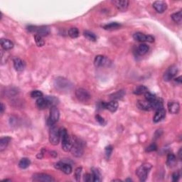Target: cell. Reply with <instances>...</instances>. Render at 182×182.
Here are the masks:
<instances>
[{"label": "cell", "instance_id": "6da1fadb", "mask_svg": "<svg viewBox=\"0 0 182 182\" xmlns=\"http://www.w3.org/2000/svg\"><path fill=\"white\" fill-rule=\"evenodd\" d=\"M60 130V136H61V141H62V149L65 152H70L73 145V141L71 140L66 129L61 128Z\"/></svg>", "mask_w": 182, "mask_h": 182}, {"label": "cell", "instance_id": "7a4b0ae2", "mask_svg": "<svg viewBox=\"0 0 182 182\" xmlns=\"http://www.w3.org/2000/svg\"><path fill=\"white\" fill-rule=\"evenodd\" d=\"M152 169V165L148 163L142 164L136 171V174L141 181H145L148 177L150 170Z\"/></svg>", "mask_w": 182, "mask_h": 182}, {"label": "cell", "instance_id": "3957f363", "mask_svg": "<svg viewBox=\"0 0 182 182\" xmlns=\"http://www.w3.org/2000/svg\"><path fill=\"white\" fill-rule=\"evenodd\" d=\"M72 155L76 157H80L83 154V144L80 140L76 139L73 142L72 148L71 149Z\"/></svg>", "mask_w": 182, "mask_h": 182}, {"label": "cell", "instance_id": "277c9868", "mask_svg": "<svg viewBox=\"0 0 182 182\" xmlns=\"http://www.w3.org/2000/svg\"><path fill=\"white\" fill-rule=\"evenodd\" d=\"M54 85L60 91H65V90L70 89L72 86V84L68 80L62 78V77H58L54 80Z\"/></svg>", "mask_w": 182, "mask_h": 182}, {"label": "cell", "instance_id": "5b68a950", "mask_svg": "<svg viewBox=\"0 0 182 182\" xmlns=\"http://www.w3.org/2000/svg\"><path fill=\"white\" fill-rule=\"evenodd\" d=\"M61 136H60V130L55 125L51 127L49 132V142L53 145L59 144Z\"/></svg>", "mask_w": 182, "mask_h": 182}, {"label": "cell", "instance_id": "8992f818", "mask_svg": "<svg viewBox=\"0 0 182 182\" xmlns=\"http://www.w3.org/2000/svg\"><path fill=\"white\" fill-rule=\"evenodd\" d=\"M60 117L59 110L56 106H53L51 108L50 110V116L48 118V125L49 126H53L55 124L59 121Z\"/></svg>", "mask_w": 182, "mask_h": 182}, {"label": "cell", "instance_id": "52a82bcc", "mask_svg": "<svg viewBox=\"0 0 182 182\" xmlns=\"http://www.w3.org/2000/svg\"><path fill=\"white\" fill-rule=\"evenodd\" d=\"M178 73V68L176 65H172L165 71L163 75V79L164 81H170L176 76Z\"/></svg>", "mask_w": 182, "mask_h": 182}, {"label": "cell", "instance_id": "ba28073f", "mask_svg": "<svg viewBox=\"0 0 182 182\" xmlns=\"http://www.w3.org/2000/svg\"><path fill=\"white\" fill-rule=\"evenodd\" d=\"M76 96L78 100L80 102L85 103L91 98V95L88 91L83 88H78L76 91Z\"/></svg>", "mask_w": 182, "mask_h": 182}, {"label": "cell", "instance_id": "9c48e42d", "mask_svg": "<svg viewBox=\"0 0 182 182\" xmlns=\"http://www.w3.org/2000/svg\"><path fill=\"white\" fill-rule=\"evenodd\" d=\"M33 181H41V182H53L55 181V179L51 176L47 174L44 173H37L33 175Z\"/></svg>", "mask_w": 182, "mask_h": 182}, {"label": "cell", "instance_id": "30bf717a", "mask_svg": "<svg viewBox=\"0 0 182 182\" xmlns=\"http://www.w3.org/2000/svg\"><path fill=\"white\" fill-rule=\"evenodd\" d=\"M133 39L134 40L140 41V42H144L147 41L149 43H153L155 41V38L151 35H145L144 33L137 32L133 34Z\"/></svg>", "mask_w": 182, "mask_h": 182}, {"label": "cell", "instance_id": "8fae6325", "mask_svg": "<svg viewBox=\"0 0 182 182\" xmlns=\"http://www.w3.org/2000/svg\"><path fill=\"white\" fill-rule=\"evenodd\" d=\"M111 63L110 59H108L106 56L98 55L95 58L94 64L96 67H102V66H108Z\"/></svg>", "mask_w": 182, "mask_h": 182}, {"label": "cell", "instance_id": "7c38bea8", "mask_svg": "<svg viewBox=\"0 0 182 182\" xmlns=\"http://www.w3.org/2000/svg\"><path fill=\"white\" fill-rule=\"evenodd\" d=\"M54 166L57 169L61 170L65 174H70L72 172V166L69 164H67V163L63 162H59L56 163Z\"/></svg>", "mask_w": 182, "mask_h": 182}, {"label": "cell", "instance_id": "4fadbf2b", "mask_svg": "<svg viewBox=\"0 0 182 182\" xmlns=\"http://www.w3.org/2000/svg\"><path fill=\"white\" fill-rule=\"evenodd\" d=\"M112 2L115 5L116 8L120 12L127 11L129 7V1L127 0H114Z\"/></svg>", "mask_w": 182, "mask_h": 182}, {"label": "cell", "instance_id": "5bb4252c", "mask_svg": "<svg viewBox=\"0 0 182 182\" xmlns=\"http://www.w3.org/2000/svg\"><path fill=\"white\" fill-rule=\"evenodd\" d=\"M153 7L158 13H163L167 9V4L164 1H156L153 3Z\"/></svg>", "mask_w": 182, "mask_h": 182}, {"label": "cell", "instance_id": "9a60e30c", "mask_svg": "<svg viewBox=\"0 0 182 182\" xmlns=\"http://www.w3.org/2000/svg\"><path fill=\"white\" fill-rule=\"evenodd\" d=\"M169 112L172 114H178L180 110V105L177 101H170L168 103Z\"/></svg>", "mask_w": 182, "mask_h": 182}, {"label": "cell", "instance_id": "2e32d148", "mask_svg": "<svg viewBox=\"0 0 182 182\" xmlns=\"http://www.w3.org/2000/svg\"><path fill=\"white\" fill-rule=\"evenodd\" d=\"M137 106L139 109L145 111H150L152 110V103L148 102L147 100H138L137 103Z\"/></svg>", "mask_w": 182, "mask_h": 182}, {"label": "cell", "instance_id": "e0dca14e", "mask_svg": "<svg viewBox=\"0 0 182 182\" xmlns=\"http://www.w3.org/2000/svg\"><path fill=\"white\" fill-rule=\"evenodd\" d=\"M165 115H166V111H165L164 108L161 109V110H157V112H156L155 115L154 116L153 118L154 123H159V122L162 121L165 117Z\"/></svg>", "mask_w": 182, "mask_h": 182}, {"label": "cell", "instance_id": "ac0fdd59", "mask_svg": "<svg viewBox=\"0 0 182 182\" xmlns=\"http://www.w3.org/2000/svg\"><path fill=\"white\" fill-rule=\"evenodd\" d=\"M36 104L37 108L40 109V110H44V109H46L48 107H49V104H48V100H46V97H43L37 99Z\"/></svg>", "mask_w": 182, "mask_h": 182}, {"label": "cell", "instance_id": "d6986e66", "mask_svg": "<svg viewBox=\"0 0 182 182\" xmlns=\"http://www.w3.org/2000/svg\"><path fill=\"white\" fill-rule=\"evenodd\" d=\"M26 64L24 61L20 59H14V67L15 70L17 71H23L25 68Z\"/></svg>", "mask_w": 182, "mask_h": 182}, {"label": "cell", "instance_id": "ffe728a7", "mask_svg": "<svg viewBox=\"0 0 182 182\" xmlns=\"http://www.w3.org/2000/svg\"><path fill=\"white\" fill-rule=\"evenodd\" d=\"M36 33L38 35L41 36V37L46 36H48L50 33V29L48 27L42 26V27L36 28Z\"/></svg>", "mask_w": 182, "mask_h": 182}, {"label": "cell", "instance_id": "44dd1931", "mask_svg": "<svg viewBox=\"0 0 182 182\" xmlns=\"http://www.w3.org/2000/svg\"><path fill=\"white\" fill-rule=\"evenodd\" d=\"M118 108V103L116 100H112L110 103L105 102V109L110 110V112H115Z\"/></svg>", "mask_w": 182, "mask_h": 182}, {"label": "cell", "instance_id": "7402d4cb", "mask_svg": "<svg viewBox=\"0 0 182 182\" xmlns=\"http://www.w3.org/2000/svg\"><path fill=\"white\" fill-rule=\"evenodd\" d=\"M1 47H2L5 51L7 50H10L14 47V43L12 41H11L9 39H1Z\"/></svg>", "mask_w": 182, "mask_h": 182}, {"label": "cell", "instance_id": "603a6c76", "mask_svg": "<svg viewBox=\"0 0 182 182\" xmlns=\"http://www.w3.org/2000/svg\"><path fill=\"white\" fill-rule=\"evenodd\" d=\"M92 175H93V182H100L102 180V176L101 174L97 169L96 168H92Z\"/></svg>", "mask_w": 182, "mask_h": 182}, {"label": "cell", "instance_id": "cb8c5ba5", "mask_svg": "<svg viewBox=\"0 0 182 182\" xmlns=\"http://www.w3.org/2000/svg\"><path fill=\"white\" fill-rule=\"evenodd\" d=\"M10 141L11 138L9 137H4L1 138L0 140V151L3 152L4 150L6 149Z\"/></svg>", "mask_w": 182, "mask_h": 182}, {"label": "cell", "instance_id": "d4e9b609", "mask_svg": "<svg viewBox=\"0 0 182 182\" xmlns=\"http://www.w3.org/2000/svg\"><path fill=\"white\" fill-rule=\"evenodd\" d=\"M152 110H161L164 108V105H163V101L162 99L157 98L154 102L152 103Z\"/></svg>", "mask_w": 182, "mask_h": 182}, {"label": "cell", "instance_id": "484cf974", "mask_svg": "<svg viewBox=\"0 0 182 182\" xmlns=\"http://www.w3.org/2000/svg\"><path fill=\"white\" fill-rule=\"evenodd\" d=\"M30 164H31V161L29 158H27V157H24V158H22L19 162V166L22 169H27L29 166Z\"/></svg>", "mask_w": 182, "mask_h": 182}, {"label": "cell", "instance_id": "4316f807", "mask_svg": "<svg viewBox=\"0 0 182 182\" xmlns=\"http://www.w3.org/2000/svg\"><path fill=\"white\" fill-rule=\"evenodd\" d=\"M148 91L147 88L144 85H139L137 87L135 88V89L133 91V93H134L135 95H142V94H145Z\"/></svg>", "mask_w": 182, "mask_h": 182}, {"label": "cell", "instance_id": "83f0119b", "mask_svg": "<svg viewBox=\"0 0 182 182\" xmlns=\"http://www.w3.org/2000/svg\"><path fill=\"white\" fill-rule=\"evenodd\" d=\"M149 46H147L146 44H142L139 46V47L137 48V53L139 55L143 56L144 54H146L149 51Z\"/></svg>", "mask_w": 182, "mask_h": 182}, {"label": "cell", "instance_id": "f1b7e54d", "mask_svg": "<svg viewBox=\"0 0 182 182\" xmlns=\"http://www.w3.org/2000/svg\"><path fill=\"white\" fill-rule=\"evenodd\" d=\"M172 19L174 22L178 24H180L182 22V13L181 11L174 13L172 15Z\"/></svg>", "mask_w": 182, "mask_h": 182}, {"label": "cell", "instance_id": "f546056e", "mask_svg": "<svg viewBox=\"0 0 182 182\" xmlns=\"http://www.w3.org/2000/svg\"><path fill=\"white\" fill-rule=\"evenodd\" d=\"M120 27H121V24L117 23V22H111V23L103 26V28L106 30H114V29H119Z\"/></svg>", "mask_w": 182, "mask_h": 182}, {"label": "cell", "instance_id": "4dcf8cb0", "mask_svg": "<svg viewBox=\"0 0 182 182\" xmlns=\"http://www.w3.org/2000/svg\"><path fill=\"white\" fill-rule=\"evenodd\" d=\"M83 35L86 39H88V40H90V41H95L97 40L96 35H95L94 33L91 32V31H85L83 32Z\"/></svg>", "mask_w": 182, "mask_h": 182}, {"label": "cell", "instance_id": "1f68e13d", "mask_svg": "<svg viewBox=\"0 0 182 182\" xmlns=\"http://www.w3.org/2000/svg\"><path fill=\"white\" fill-rule=\"evenodd\" d=\"M68 36L70 37H71V38L75 39L77 38V37L79 36V31H78V29H77V28L73 27L71 28V29L68 30Z\"/></svg>", "mask_w": 182, "mask_h": 182}, {"label": "cell", "instance_id": "d6a6232c", "mask_svg": "<svg viewBox=\"0 0 182 182\" xmlns=\"http://www.w3.org/2000/svg\"><path fill=\"white\" fill-rule=\"evenodd\" d=\"M176 156L172 153L169 154L167 156V162H166L168 166H173V165H174V164L176 163Z\"/></svg>", "mask_w": 182, "mask_h": 182}, {"label": "cell", "instance_id": "836d02e7", "mask_svg": "<svg viewBox=\"0 0 182 182\" xmlns=\"http://www.w3.org/2000/svg\"><path fill=\"white\" fill-rule=\"evenodd\" d=\"M124 95H125V92L123 91H119L111 95V99L112 100H119V99L123 98Z\"/></svg>", "mask_w": 182, "mask_h": 182}, {"label": "cell", "instance_id": "e575fe53", "mask_svg": "<svg viewBox=\"0 0 182 182\" xmlns=\"http://www.w3.org/2000/svg\"><path fill=\"white\" fill-rule=\"evenodd\" d=\"M34 40L37 46H39V47H41V46H43L45 44L44 39H43V38L41 36H39L38 34L34 35Z\"/></svg>", "mask_w": 182, "mask_h": 182}, {"label": "cell", "instance_id": "d590c367", "mask_svg": "<svg viewBox=\"0 0 182 182\" xmlns=\"http://www.w3.org/2000/svg\"><path fill=\"white\" fill-rule=\"evenodd\" d=\"M46 98L48 100V104L51 107L56 106L58 104V99L54 96H46Z\"/></svg>", "mask_w": 182, "mask_h": 182}, {"label": "cell", "instance_id": "8d00e7d4", "mask_svg": "<svg viewBox=\"0 0 182 182\" xmlns=\"http://www.w3.org/2000/svg\"><path fill=\"white\" fill-rule=\"evenodd\" d=\"M145 95V99L146 100L148 101V102L149 103H152L155 101L156 99H157V97H156L155 95H154L153 93H150V92H147V93L144 94Z\"/></svg>", "mask_w": 182, "mask_h": 182}, {"label": "cell", "instance_id": "74e56055", "mask_svg": "<svg viewBox=\"0 0 182 182\" xmlns=\"http://www.w3.org/2000/svg\"><path fill=\"white\" fill-rule=\"evenodd\" d=\"M112 150H113V147L111 145H108V147H105V157L107 159L110 158V155L112 152Z\"/></svg>", "mask_w": 182, "mask_h": 182}, {"label": "cell", "instance_id": "f35d334b", "mask_svg": "<svg viewBox=\"0 0 182 182\" xmlns=\"http://www.w3.org/2000/svg\"><path fill=\"white\" fill-rule=\"evenodd\" d=\"M82 174V167H78L75 171V179L77 181H79Z\"/></svg>", "mask_w": 182, "mask_h": 182}, {"label": "cell", "instance_id": "ab89813d", "mask_svg": "<svg viewBox=\"0 0 182 182\" xmlns=\"http://www.w3.org/2000/svg\"><path fill=\"white\" fill-rule=\"evenodd\" d=\"M31 97L33 98H40L43 97V93L39 91H33L31 93Z\"/></svg>", "mask_w": 182, "mask_h": 182}, {"label": "cell", "instance_id": "60d3db41", "mask_svg": "<svg viewBox=\"0 0 182 182\" xmlns=\"http://www.w3.org/2000/svg\"><path fill=\"white\" fill-rule=\"evenodd\" d=\"M83 180L86 182H90V181H93V175H92V174H86L84 175L83 177Z\"/></svg>", "mask_w": 182, "mask_h": 182}, {"label": "cell", "instance_id": "b9f144b4", "mask_svg": "<svg viewBox=\"0 0 182 182\" xmlns=\"http://www.w3.org/2000/svg\"><path fill=\"white\" fill-rule=\"evenodd\" d=\"M95 119H96L97 122H98L99 124H100V125H105V121L104 118H103V117H101L100 115H97L96 116H95Z\"/></svg>", "mask_w": 182, "mask_h": 182}, {"label": "cell", "instance_id": "7bdbcfd3", "mask_svg": "<svg viewBox=\"0 0 182 182\" xmlns=\"http://www.w3.org/2000/svg\"><path fill=\"white\" fill-rule=\"evenodd\" d=\"M157 149V146L155 144H151V145H149V147L147 148L146 151H147V152H153V151H156Z\"/></svg>", "mask_w": 182, "mask_h": 182}, {"label": "cell", "instance_id": "ee69618b", "mask_svg": "<svg viewBox=\"0 0 182 182\" xmlns=\"http://www.w3.org/2000/svg\"><path fill=\"white\" fill-rule=\"evenodd\" d=\"M180 177V174L179 172H174V173L172 174V180H173V181L176 182L178 180H179Z\"/></svg>", "mask_w": 182, "mask_h": 182}, {"label": "cell", "instance_id": "f6af8a7d", "mask_svg": "<svg viewBox=\"0 0 182 182\" xmlns=\"http://www.w3.org/2000/svg\"><path fill=\"white\" fill-rule=\"evenodd\" d=\"M5 110V106L3 104V103H1V108H0V112H1V113L2 114L4 111Z\"/></svg>", "mask_w": 182, "mask_h": 182}, {"label": "cell", "instance_id": "bcb514c9", "mask_svg": "<svg viewBox=\"0 0 182 182\" xmlns=\"http://www.w3.org/2000/svg\"><path fill=\"white\" fill-rule=\"evenodd\" d=\"M175 80H176V82H178L179 83H181V76L178 77L177 78H176Z\"/></svg>", "mask_w": 182, "mask_h": 182}, {"label": "cell", "instance_id": "7dc6e473", "mask_svg": "<svg viewBox=\"0 0 182 182\" xmlns=\"http://www.w3.org/2000/svg\"><path fill=\"white\" fill-rule=\"evenodd\" d=\"M181 151H182V149H181H181H179V152H178V156H179V158L180 160H181Z\"/></svg>", "mask_w": 182, "mask_h": 182}, {"label": "cell", "instance_id": "c3c4849f", "mask_svg": "<svg viewBox=\"0 0 182 182\" xmlns=\"http://www.w3.org/2000/svg\"><path fill=\"white\" fill-rule=\"evenodd\" d=\"M2 181H11L10 179H4Z\"/></svg>", "mask_w": 182, "mask_h": 182}, {"label": "cell", "instance_id": "681fc988", "mask_svg": "<svg viewBox=\"0 0 182 182\" xmlns=\"http://www.w3.org/2000/svg\"><path fill=\"white\" fill-rule=\"evenodd\" d=\"M132 181V179H126V181Z\"/></svg>", "mask_w": 182, "mask_h": 182}]
</instances>
